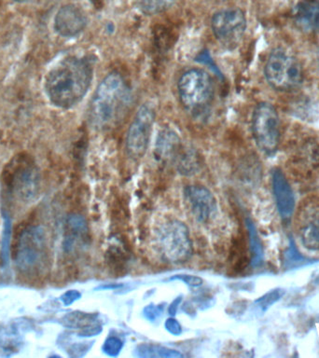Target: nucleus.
<instances>
[{"instance_id": "obj_1", "label": "nucleus", "mask_w": 319, "mask_h": 358, "mask_svg": "<svg viewBox=\"0 0 319 358\" xmlns=\"http://www.w3.org/2000/svg\"><path fill=\"white\" fill-rule=\"evenodd\" d=\"M92 73V64L86 59H64L50 70L45 78L47 96L57 108H73L88 92Z\"/></svg>"}, {"instance_id": "obj_2", "label": "nucleus", "mask_w": 319, "mask_h": 358, "mask_svg": "<svg viewBox=\"0 0 319 358\" xmlns=\"http://www.w3.org/2000/svg\"><path fill=\"white\" fill-rule=\"evenodd\" d=\"M132 103L131 90L118 72L106 75L98 84L89 109L91 124L98 130H108L119 124Z\"/></svg>"}, {"instance_id": "obj_3", "label": "nucleus", "mask_w": 319, "mask_h": 358, "mask_svg": "<svg viewBox=\"0 0 319 358\" xmlns=\"http://www.w3.org/2000/svg\"><path fill=\"white\" fill-rule=\"evenodd\" d=\"M178 89L182 106L192 117H204L209 111L215 87L208 73L200 69L187 70L179 78Z\"/></svg>"}, {"instance_id": "obj_4", "label": "nucleus", "mask_w": 319, "mask_h": 358, "mask_svg": "<svg viewBox=\"0 0 319 358\" xmlns=\"http://www.w3.org/2000/svg\"><path fill=\"white\" fill-rule=\"evenodd\" d=\"M3 182L8 192L16 200L30 203L41 189V172L30 157H15L8 164Z\"/></svg>"}, {"instance_id": "obj_5", "label": "nucleus", "mask_w": 319, "mask_h": 358, "mask_svg": "<svg viewBox=\"0 0 319 358\" xmlns=\"http://www.w3.org/2000/svg\"><path fill=\"white\" fill-rule=\"evenodd\" d=\"M266 80L279 92H293L304 83V69L298 59L282 48H276L269 55L264 67Z\"/></svg>"}, {"instance_id": "obj_6", "label": "nucleus", "mask_w": 319, "mask_h": 358, "mask_svg": "<svg viewBox=\"0 0 319 358\" xmlns=\"http://www.w3.org/2000/svg\"><path fill=\"white\" fill-rule=\"evenodd\" d=\"M252 134L257 148L266 155L271 156L280 144V122L278 113L271 103H257L252 115Z\"/></svg>"}, {"instance_id": "obj_7", "label": "nucleus", "mask_w": 319, "mask_h": 358, "mask_svg": "<svg viewBox=\"0 0 319 358\" xmlns=\"http://www.w3.org/2000/svg\"><path fill=\"white\" fill-rule=\"evenodd\" d=\"M46 255V239L39 226L27 227L20 235L14 260L17 268L24 273L36 271L43 264Z\"/></svg>"}, {"instance_id": "obj_8", "label": "nucleus", "mask_w": 319, "mask_h": 358, "mask_svg": "<svg viewBox=\"0 0 319 358\" xmlns=\"http://www.w3.org/2000/svg\"><path fill=\"white\" fill-rule=\"evenodd\" d=\"M160 251L172 263L186 262L192 254V243L189 229L178 220H171L160 229Z\"/></svg>"}, {"instance_id": "obj_9", "label": "nucleus", "mask_w": 319, "mask_h": 358, "mask_svg": "<svg viewBox=\"0 0 319 358\" xmlns=\"http://www.w3.org/2000/svg\"><path fill=\"white\" fill-rule=\"evenodd\" d=\"M155 120V109L150 103H143L137 110L126 134V151L132 159L144 157L150 145Z\"/></svg>"}, {"instance_id": "obj_10", "label": "nucleus", "mask_w": 319, "mask_h": 358, "mask_svg": "<svg viewBox=\"0 0 319 358\" xmlns=\"http://www.w3.org/2000/svg\"><path fill=\"white\" fill-rule=\"evenodd\" d=\"M213 34L224 46L234 48L242 41L246 30V18L242 10L226 8L215 13L212 17Z\"/></svg>"}, {"instance_id": "obj_11", "label": "nucleus", "mask_w": 319, "mask_h": 358, "mask_svg": "<svg viewBox=\"0 0 319 358\" xmlns=\"http://www.w3.org/2000/svg\"><path fill=\"white\" fill-rule=\"evenodd\" d=\"M297 228L304 248L319 250V203L309 201L299 210L297 215Z\"/></svg>"}, {"instance_id": "obj_12", "label": "nucleus", "mask_w": 319, "mask_h": 358, "mask_svg": "<svg viewBox=\"0 0 319 358\" xmlns=\"http://www.w3.org/2000/svg\"><path fill=\"white\" fill-rule=\"evenodd\" d=\"M185 198L193 215L201 223L211 220L217 211V203L212 192L206 187L192 185L185 187Z\"/></svg>"}, {"instance_id": "obj_13", "label": "nucleus", "mask_w": 319, "mask_h": 358, "mask_svg": "<svg viewBox=\"0 0 319 358\" xmlns=\"http://www.w3.org/2000/svg\"><path fill=\"white\" fill-rule=\"evenodd\" d=\"M88 24L86 13L83 8L74 4L60 8L55 18V29L64 38H74L85 29Z\"/></svg>"}, {"instance_id": "obj_14", "label": "nucleus", "mask_w": 319, "mask_h": 358, "mask_svg": "<svg viewBox=\"0 0 319 358\" xmlns=\"http://www.w3.org/2000/svg\"><path fill=\"white\" fill-rule=\"evenodd\" d=\"M273 189L280 215L283 220L290 218L295 211V197L288 179L279 169L273 173Z\"/></svg>"}, {"instance_id": "obj_15", "label": "nucleus", "mask_w": 319, "mask_h": 358, "mask_svg": "<svg viewBox=\"0 0 319 358\" xmlns=\"http://www.w3.org/2000/svg\"><path fill=\"white\" fill-rule=\"evenodd\" d=\"M182 148L183 145L178 134L172 129L164 128L157 136L154 155L157 161L162 164H175Z\"/></svg>"}, {"instance_id": "obj_16", "label": "nucleus", "mask_w": 319, "mask_h": 358, "mask_svg": "<svg viewBox=\"0 0 319 358\" xmlns=\"http://www.w3.org/2000/svg\"><path fill=\"white\" fill-rule=\"evenodd\" d=\"M294 21L299 29L305 33H313L319 30V1L299 3L294 10Z\"/></svg>"}, {"instance_id": "obj_17", "label": "nucleus", "mask_w": 319, "mask_h": 358, "mask_svg": "<svg viewBox=\"0 0 319 358\" xmlns=\"http://www.w3.org/2000/svg\"><path fill=\"white\" fill-rule=\"evenodd\" d=\"M176 170L182 176H192L200 172L201 169V159L200 154L194 148L190 147L182 148L178 158L175 162Z\"/></svg>"}, {"instance_id": "obj_18", "label": "nucleus", "mask_w": 319, "mask_h": 358, "mask_svg": "<svg viewBox=\"0 0 319 358\" xmlns=\"http://www.w3.org/2000/svg\"><path fill=\"white\" fill-rule=\"evenodd\" d=\"M88 232L85 218L78 215H71L66 220V236L64 238V248L71 251L75 243L83 240Z\"/></svg>"}, {"instance_id": "obj_19", "label": "nucleus", "mask_w": 319, "mask_h": 358, "mask_svg": "<svg viewBox=\"0 0 319 358\" xmlns=\"http://www.w3.org/2000/svg\"><path fill=\"white\" fill-rule=\"evenodd\" d=\"M246 226L248 232L249 248L251 253V266L257 268L262 264L263 262V248L262 241L257 234L256 227L253 221L248 217L246 220Z\"/></svg>"}, {"instance_id": "obj_20", "label": "nucleus", "mask_w": 319, "mask_h": 358, "mask_svg": "<svg viewBox=\"0 0 319 358\" xmlns=\"http://www.w3.org/2000/svg\"><path fill=\"white\" fill-rule=\"evenodd\" d=\"M136 355L142 358H180L183 355L176 350L156 344H139L136 348Z\"/></svg>"}, {"instance_id": "obj_21", "label": "nucleus", "mask_w": 319, "mask_h": 358, "mask_svg": "<svg viewBox=\"0 0 319 358\" xmlns=\"http://www.w3.org/2000/svg\"><path fill=\"white\" fill-rule=\"evenodd\" d=\"M97 315L92 313L72 312L62 318L61 323L70 329H83L97 324Z\"/></svg>"}, {"instance_id": "obj_22", "label": "nucleus", "mask_w": 319, "mask_h": 358, "mask_svg": "<svg viewBox=\"0 0 319 358\" xmlns=\"http://www.w3.org/2000/svg\"><path fill=\"white\" fill-rule=\"evenodd\" d=\"M176 2V0H136L139 10L147 15L164 13Z\"/></svg>"}, {"instance_id": "obj_23", "label": "nucleus", "mask_w": 319, "mask_h": 358, "mask_svg": "<svg viewBox=\"0 0 319 358\" xmlns=\"http://www.w3.org/2000/svg\"><path fill=\"white\" fill-rule=\"evenodd\" d=\"M11 231H13V224L11 220L7 214L4 215V227H3V234L1 239V248H0V259L3 267L8 265L10 259V245Z\"/></svg>"}, {"instance_id": "obj_24", "label": "nucleus", "mask_w": 319, "mask_h": 358, "mask_svg": "<svg viewBox=\"0 0 319 358\" xmlns=\"http://www.w3.org/2000/svg\"><path fill=\"white\" fill-rule=\"evenodd\" d=\"M122 348L123 341L122 338L116 337V336H109L103 344L102 351L104 354L108 355V357H116L122 352Z\"/></svg>"}, {"instance_id": "obj_25", "label": "nucleus", "mask_w": 319, "mask_h": 358, "mask_svg": "<svg viewBox=\"0 0 319 358\" xmlns=\"http://www.w3.org/2000/svg\"><path fill=\"white\" fill-rule=\"evenodd\" d=\"M284 290L277 288V289L271 290V292L265 294V295L262 296V298L257 299L256 303L259 305V307L263 310V312H265V310H268L271 305L276 303V301H278L279 299L284 296Z\"/></svg>"}, {"instance_id": "obj_26", "label": "nucleus", "mask_w": 319, "mask_h": 358, "mask_svg": "<svg viewBox=\"0 0 319 358\" xmlns=\"http://www.w3.org/2000/svg\"><path fill=\"white\" fill-rule=\"evenodd\" d=\"M171 281H180L190 287H199L204 284V280L201 277L190 275V274H176L170 278Z\"/></svg>"}, {"instance_id": "obj_27", "label": "nucleus", "mask_w": 319, "mask_h": 358, "mask_svg": "<svg viewBox=\"0 0 319 358\" xmlns=\"http://www.w3.org/2000/svg\"><path fill=\"white\" fill-rule=\"evenodd\" d=\"M146 319L150 322H156L159 318H161L162 313H164V306L162 305L150 304L144 308L143 310Z\"/></svg>"}, {"instance_id": "obj_28", "label": "nucleus", "mask_w": 319, "mask_h": 358, "mask_svg": "<svg viewBox=\"0 0 319 358\" xmlns=\"http://www.w3.org/2000/svg\"><path fill=\"white\" fill-rule=\"evenodd\" d=\"M92 344L90 343V344L87 343H76L74 345L70 347L69 350L70 357H83V355L86 354L87 351H89L90 348H91Z\"/></svg>"}, {"instance_id": "obj_29", "label": "nucleus", "mask_w": 319, "mask_h": 358, "mask_svg": "<svg viewBox=\"0 0 319 358\" xmlns=\"http://www.w3.org/2000/svg\"><path fill=\"white\" fill-rule=\"evenodd\" d=\"M102 331V326H101L100 324L97 323L92 324V326L88 327H85V329H80V331L78 332V336L80 338L94 337V336L99 335Z\"/></svg>"}, {"instance_id": "obj_30", "label": "nucleus", "mask_w": 319, "mask_h": 358, "mask_svg": "<svg viewBox=\"0 0 319 358\" xmlns=\"http://www.w3.org/2000/svg\"><path fill=\"white\" fill-rule=\"evenodd\" d=\"M164 327L170 334L173 336H179L182 334V326L176 318H168L167 320L165 321Z\"/></svg>"}, {"instance_id": "obj_31", "label": "nucleus", "mask_w": 319, "mask_h": 358, "mask_svg": "<svg viewBox=\"0 0 319 358\" xmlns=\"http://www.w3.org/2000/svg\"><path fill=\"white\" fill-rule=\"evenodd\" d=\"M80 298L81 294L78 290H69L61 296L60 299L64 306H69V305L74 303L75 301H78Z\"/></svg>"}, {"instance_id": "obj_32", "label": "nucleus", "mask_w": 319, "mask_h": 358, "mask_svg": "<svg viewBox=\"0 0 319 358\" xmlns=\"http://www.w3.org/2000/svg\"><path fill=\"white\" fill-rule=\"evenodd\" d=\"M182 302V296H178V298L175 299V301H173L172 303L169 305L168 307V313L171 316H173L176 315L178 313V307L180 306Z\"/></svg>"}, {"instance_id": "obj_33", "label": "nucleus", "mask_w": 319, "mask_h": 358, "mask_svg": "<svg viewBox=\"0 0 319 358\" xmlns=\"http://www.w3.org/2000/svg\"><path fill=\"white\" fill-rule=\"evenodd\" d=\"M122 287V285L119 284H108V285H101V287H98L97 289H104V290H115V289H119V288Z\"/></svg>"}, {"instance_id": "obj_34", "label": "nucleus", "mask_w": 319, "mask_h": 358, "mask_svg": "<svg viewBox=\"0 0 319 358\" xmlns=\"http://www.w3.org/2000/svg\"><path fill=\"white\" fill-rule=\"evenodd\" d=\"M13 1L17 3H25L30 1V0H13Z\"/></svg>"}]
</instances>
